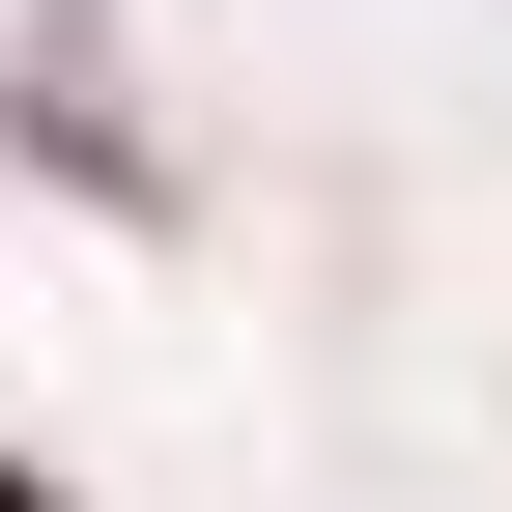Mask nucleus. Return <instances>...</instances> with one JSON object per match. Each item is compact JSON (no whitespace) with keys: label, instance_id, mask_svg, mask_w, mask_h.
Instances as JSON below:
<instances>
[{"label":"nucleus","instance_id":"obj_1","mask_svg":"<svg viewBox=\"0 0 512 512\" xmlns=\"http://www.w3.org/2000/svg\"><path fill=\"white\" fill-rule=\"evenodd\" d=\"M29 171H57V200H171V171H143V143L86 114V57H29Z\"/></svg>","mask_w":512,"mask_h":512},{"label":"nucleus","instance_id":"obj_2","mask_svg":"<svg viewBox=\"0 0 512 512\" xmlns=\"http://www.w3.org/2000/svg\"><path fill=\"white\" fill-rule=\"evenodd\" d=\"M0 512H57V484H29V456H0Z\"/></svg>","mask_w":512,"mask_h":512}]
</instances>
